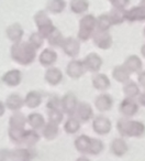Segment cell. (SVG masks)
Instances as JSON below:
<instances>
[{
    "instance_id": "1",
    "label": "cell",
    "mask_w": 145,
    "mask_h": 161,
    "mask_svg": "<svg viewBox=\"0 0 145 161\" xmlns=\"http://www.w3.org/2000/svg\"><path fill=\"white\" fill-rule=\"evenodd\" d=\"M36 50L29 42H16L11 47V58L21 65L31 64L36 55Z\"/></svg>"
},
{
    "instance_id": "2",
    "label": "cell",
    "mask_w": 145,
    "mask_h": 161,
    "mask_svg": "<svg viewBox=\"0 0 145 161\" xmlns=\"http://www.w3.org/2000/svg\"><path fill=\"white\" fill-rule=\"evenodd\" d=\"M117 129L123 137H142L145 134V126L137 120H130L127 118H121L117 123Z\"/></svg>"
},
{
    "instance_id": "3",
    "label": "cell",
    "mask_w": 145,
    "mask_h": 161,
    "mask_svg": "<svg viewBox=\"0 0 145 161\" xmlns=\"http://www.w3.org/2000/svg\"><path fill=\"white\" fill-rule=\"evenodd\" d=\"M95 30H96V18L92 14H86L79 21L78 40L86 42L89 40V38H91Z\"/></svg>"
},
{
    "instance_id": "4",
    "label": "cell",
    "mask_w": 145,
    "mask_h": 161,
    "mask_svg": "<svg viewBox=\"0 0 145 161\" xmlns=\"http://www.w3.org/2000/svg\"><path fill=\"white\" fill-rule=\"evenodd\" d=\"M34 21L35 25L39 28V33L43 36V38H47L49 34L52 33L55 27H54L52 20L49 18V16L46 14L45 11H39L38 14L34 16Z\"/></svg>"
},
{
    "instance_id": "5",
    "label": "cell",
    "mask_w": 145,
    "mask_h": 161,
    "mask_svg": "<svg viewBox=\"0 0 145 161\" xmlns=\"http://www.w3.org/2000/svg\"><path fill=\"white\" fill-rule=\"evenodd\" d=\"M60 47H62L64 53L66 54V55L70 56V58L77 56L79 54V51H80V43H79V40H77V39H75V38H71V36L64 39L62 44H60Z\"/></svg>"
},
{
    "instance_id": "6",
    "label": "cell",
    "mask_w": 145,
    "mask_h": 161,
    "mask_svg": "<svg viewBox=\"0 0 145 161\" xmlns=\"http://www.w3.org/2000/svg\"><path fill=\"white\" fill-rule=\"evenodd\" d=\"M92 41L94 44L101 50H108L112 45V36L108 31H96L92 34Z\"/></svg>"
},
{
    "instance_id": "7",
    "label": "cell",
    "mask_w": 145,
    "mask_h": 161,
    "mask_svg": "<svg viewBox=\"0 0 145 161\" xmlns=\"http://www.w3.org/2000/svg\"><path fill=\"white\" fill-rule=\"evenodd\" d=\"M77 97L73 93H67L60 101V108L63 113L67 114L68 116H73L76 112L77 107Z\"/></svg>"
},
{
    "instance_id": "8",
    "label": "cell",
    "mask_w": 145,
    "mask_h": 161,
    "mask_svg": "<svg viewBox=\"0 0 145 161\" xmlns=\"http://www.w3.org/2000/svg\"><path fill=\"white\" fill-rule=\"evenodd\" d=\"M111 121L106 116H97L92 121V129L98 135H107L111 131Z\"/></svg>"
},
{
    "instance_id": "9",
    "label": "cell",
    "mask_w": 145,
    "mask_h": 161,
    "mask_svg": "<svg viewBox=\"0 0 145 161\" xmlns=\"http://www.w3.org/2000/svg\"><path fill=\"white\" fill-rule=\"evenodd\" d=\"M86 67L84 65V63L81 61H70L68 63L66 67V73L67 75L70 78H74V80H77V78L81 77L84 74L86 73Z\"/></svg>"
},
{
    "instance_id": "10",
    "label": "cell",
    "mask_w": 145,
    "mask_h": 161,
    "mask_svg": "<svg viewBox=\"0 0 145 161\" xmlns=\"http://www.w3.org/2000/svg\"><path fill=\"white\" fill-rule=\"evenodd\" d=\"M119 110L123 116L132 117L138 112V104L133 98L127 97L121 102L120 106H119Z\"/></svg>"
},
{
    "instance_id": "11",
    "label": "cell",
    "mask_w": 145,
    "mask_h": 161,
    "mask_svg": "<svg viewBox=\"0 0 145 161\" xmlns=\"http://www.w3.org/2000/svg\"><path fill=\"white\" fill-rule=\"evenodd\" d=\"M75 114L77 115V119L80 120L81 123H87L94 116V112H92L91 106L88 103H86V102H81V103L77 104Z\"/></svg>"
},
{
    "instance_id": "12",
    "label": "cell",
    "mask_w": 145,
    "mask_h": 161,
    "mask_svg": "<svg viewBox=\"0 0 145 161\" xmlns=\"http://www.w3.org/2000/svg\"><path fill=\"white\" fill-rule=\"evenodd\" d=\"M83 63L86 69L92 72V73H98L99 69L102 66V58L97 53H90L86 56Z\"/></svg>"
},
{
    "instance_id": "13",
    "label": "cell",
    "mask_w": 145,
    "mask_h": 161,
    "mask_svg": "<svg viewBox=\"0 0 145 161\" xmlns=\"http://www.w3.org/2000/svg\"><path fill=\"white\" fill-rule=\"evenodd\" d=\"M125 20L130 22L135 21H145V6L140 5L137 7H133L130 10H125Z\"/></svg>"
},
{
    "instance_id": "14",
    "label": "cell",
    "mask_w": 145,
    "mask_h": 161,
    "mask_svg": "<svg viewBox=\"0 0 145 161\" xmlns=\"http://www.w3.org/2000/svg\"><path fill=\"white\" fill-rule=\"evenodd\" d=\"M113 105V99L109 94H101L97 96L95 101V106L99 112H108Z\"/></svg>"
},
{
    "instance_id": "15",
    "label": "cell",
    "mask_w": 145,
    "mask_h": 161,
    "mask_svg": "<svg viewBox=\"0 0 145 161\" xmlns=\"http://www.w3.org/2000/svg\"><path fill=\"white\" fill-rule=\"evenodd\" d=\"M45 80H46L47 83L49 85H57L62 82L63 80V73L60 72V69H56V67H51L46 71L45 73V76H44Z\"/></svg>"
},
{
    "instance_id": "16",
    "label": "cell",
    "mask_w": 145,
    "mask_h": 161,
    "mask_svg": "<svg viewBox=\"0 0 145 161\" xmlns=\"http://www.w3.org/2000/svg\"><path fill=\"white\" fill-rule=\"evenodd\" d=\"M92 85L98 91H106L111 86V83H110V80L106 74L97 73L92 77Z\"/></svg>"
},
{
    "instance_id": "17",
    "label": "cell",
    "mask_w": 145,
    "mask_h": 161,
    "mask_svg": "<svg viewBox=\"0 0 145 161\" xmlns=\"http://www.w3.org/2000/svg\"><path fill=\"white\" fill-rule=\"evenodd\" d=\"M112 76H113L114 80L120 82V83H127V80H130L131 72L124 65H118L112 71Z\"/></svg>"
},
{
    "instance_id": "18",
    "label": "cell",
    "mask_w": 145,
    "mask_h": 161,
    "mask_svg": "<svg viewBox=\"0 0 145 161\" xmlns=\"http://www.w3.org/2000/svg\"><path fill=\"white\" fill-rule=\"evenodd\" d=\"M3 82L9 86H18L21 83V72L18 69L9 71L3 76Z\"/></svg>"
},
{
    "instance_id": "19",
    "label": "cell",
    "mask_w": 145,
    "mask_h": 161,
    "mask_svg": "<svg viewBox=\"0 0 145 161\" xmlns=\"http://www.w3.org/2000/svg\"><path fill=\"white\" fill-rule=\"evenodd\" d=\"M124 65L131 73H138L142 69V61L138 56L136 55H130L129 58H127V60L124 61Z\"/></svg>"
},
{
    "instance_id": "20",
    "label": "cell",
    "mask_w": 145,
    "mask_h": 161,
    "mask_svg": "<svg viewBox=\"0 0 145 161\" xmlns=\"http://www.w3.org/2000/svg\"><path fill=\"white\" fill-rule=\"evenodd\" d=\"M127 145L122 138H117L111 143V152L117 157H122L127 152Z\"/></svg>"
},
{
    "instance_id": "21",
    "label": "cell",
    "mask_w": 145,
    "mask_h": 161,
    "mask_svg": "<svg viewBox=\"0 0 145 161\" xmlns=\"http://www.w3.org/2000/svg\"><path fill=\"white\" fill-rule=\"evenodd\" d=\"M56 60H57V54L51 49H45L41 53L40 58H39V61L43 66H51L56 62Z\"/></svg>"
},
{
    "instance_id": "22",
    "label": "cell",
    "mask_w": 145,
    "mask_h": 161,
    "mask_svg": "<svg viewBox=\"0 0 145 161\" xmlns=\"http://www.w3.org/2000/svg\"><path fill=\"white\" fill-rule=\"evenodd\" d=\"M33 151L29 149H18L13 150V151L8 152V159H12V160H30L33 158L34 154L32 153Z\"/></svg>"
},
{
    "instance_id": "23",
    "label": "cell",
    "mask_w": 145,
    "mask_h": 161,
    "mask_svg": "<svg viewBox=\"0 0 145 161\" xmlns=\"http://www.w3.org/2000/svg\"><path fill=\"white\" fill-rule=\"evenodd\" d=\"M7 36L12 42H19L23 36V29L19 23H13L7 29Z\"/></svg>"
},
{
    "instance_id": "24",
    "label": "cell",
    "mask_w": 145,
    "mask_h": 161,
    "mask_svg": "<svg viewBox=\"0 0 145 161\" xmlns=\"http://www.w3.org/2000/svg\"><path fill=\"white\" fill-rule=\"evenodd\" d=\"M109 18L111 21V25H121L125 21V10L122 8H112L109 14Z\"/></svg>"
},
{
    "instance_id": "25",
    "label": "cell",
    "mask_w": 145,
    "mask_h": 161,
    "mask_svg": "<svg viewBox=\"0 0 145 161\" xmlns=\"http://www.w3.org/2000/svg\"><path fill=\"white\" fill-rule=\"evenodd\" d=\"M90 141H91V138H89L86 135H81V136L77 137V139L75 140V147L81 153H88L90 147Z\"/></svg>"
},
{
    "instance_id": "26",
    "label": "cell",
    "mask_w": 145,
    "mask_h": 161,
    "mask_svg": "<svg viewBox=\"0 0 145 161\" xmlns=\"http://www.w3.org/2000/svg\"><path fill=\"white\" fill-rule=\"evenodd\" d=\"M58 131H60V129H58V124L49 121V124L44 125L43 136H44V138L47 139V140H53V139H55L56 137L58 136Z\"/></svg>"
},
{
    "instance_id": "27",
    "label": "cell",
    "mask_w": 145,
    "mask_h": 161,
    "mask_svg": "<svg viewBox=\"0 0 145 161\" xmlns=\"http://www.w3.org/2000/svg\"><path fill=\"white\" fill-rule=\"evenodd\" d=\"M70 10L76 14H81L86 12L89 8L88 0H70Z\"/></svg>"
},
{
    "instance_id": "28",
    "label": "cell",
    "mask_w": 145,
    "mask_h": 161,
    "mask_svg": "<svg viewBox=\"0 0 145 161\" xmlns=\"http://www.w3.org/2000/svg\"><path fill=\"white\" fill-rule=\"evenodd\" d=\"M40 140V135L34 130H24L21 143H25L28 147H32Z\"/></svg>"
},
{
    "instance_id": "29",
    "label": "cell",
    "mask_w": 145,
    "mask_h": 161,
    "mask_svg": "<svg viewBox=\"0 0 145 161\" xmlns=\"http://www.w3.org/2000/svg\"><path fill=\"white\" fill-rule=\"evenodd\" d=\"M24 104V101L22 99V97L18 94H12L10 95L7 98V102H6V105L9 108L10 110H18L20 109L21 107Z\"/></svg>"
},
{
    "instance_id": "30",
    "label": "cell",
    "mask_w": 145,
    "mask_h": 161,
    "mask_svg": "<svg viewBox=\"0 0 145 161\" xmlns=\"http://www.w3.org/2000/svg\"><path fill=\"white\" fill-rule=\"evenodd\" d=\"M65 6H66V3L64 0H47L46 9L51 14H57L63 12V10L65 9Z\"/></svg>"
},
{
    "instance_id": "31",
    "label": "cell",
    "mask_w": 145,
    "mask_h": 161,
    "mask_svg": "<svg viewBox=\"0 0 145 161\" xmlns=\"http://www.w3.org/2000/svg\"><path fill=\"white\" fill-rule=\"evenodd\" d=\"M42 103V97L35 91H32L27 95L24 99V104L29 108H36L38 106H40V104Z\"/></svg>"
},
{
    "instance_id": "32",
    "label": "cell",
    "mask_w": 145,
    "mask_h": 161,
    "mask_svg": "<svg viewBox=\"0 0 145 161\" xmlns=\"http://www.w3.org/2000/svg\"><path fill=\"white\" fill-rule=\"evenodd\" d=\"M27 123L24 115L21 113H16L10 117L9 125L10 128H17V129H24V125Z\"/></svg>"
},
{
    "instance_id": "33",
    "label": "cell",
    "mask_w": 145,
    "mask_h": 161,
    "mask_svg": "<svg viewBox=\"0 0 145 161\" xmlns=\"http://www.w3.org/2000/svg\"><path fill=\"white\" fill-rule=\"evenodd\" d=\"M27 120L33 129H40V128L44 127L45 125L44 117L41 114H38V113H33V114L29 115Z\"/></svg>"
},
{
    "instance_id": "34",
    "label": "cell",
    "mask_w": 145,
    "mask_h": 161,
    "mask_svg": "<svg viewBox=\"0 0 145 161\" xmlns=\"http://www.w3.org/2000/svg\"><path fill=\"white\" fill-rule=\"evenodd\" d=\"M111 25L109 14H101L96 18V31H108Z\"/></svg>"
},
{
    "instance_id": "35",
    "label": "cell",
    "mask_w": 145,
    "mask_h": 161,
    "mask_svg": "<svg viewBox=\"0 0 145 161\" xmlns=\"http://www.w3.org/2000/svg\"><path fill=\"white\" fill-rule=\"evenodd\" d=\"M123 93H124L127 97L134 98V97H136L140 94V87L134 82H129L127 80V83H124V86H123Z\"/></svg>"
},
{
    "instance_id": "36",
    "label": "cell",
    "mask_w": 145,
    "mask_h": 161,
    "mask_svg": "<svg viewBox=\"0 0 145 161\" xmlns=\"http://www.w3.org/2000/svg\"><path fill=\"white\" fill-rule=\"evenodd\" d=\"M80 129V123L75 117H69L64 125V130L67 134H76Z\"/></svg>"
},
{
    "instance_id": "37",
    "label": "cell",
    "mask_w": 145,
    "mask_h": 161,
    "mask_svg": "<svg viewBox=\"0 0 145 161\" xmlns=\"http://www.w3.org/2000/svg\"><path fill=\"white\" fill-rule=\"evenodd\" d=\"M47 115H49V121L55 124H60L63 120V110L62 108L57 107H52L47 108Z\"/></svg>"
},
{
    "instance_id": "38",
    "label": "cell",
    "mask_w": 145,
    "mask_h": 161,
    "mask_svg": "<svg viewBox=\"0 0 145 161\" xmlns=\"http://www.w3.org/2000/svg\"><path fill=\"white\" fill-rule=\"evenodd\" d=\"M47 40H49V43L52 47H60L63 40H64V36H63L62 32L55 28V29L52 31V33L47 36Z\"/></svg>"
},
{
    "instance_id": "39",
    "label": "cell",
    "mask_w": 145,
    "mask_h": 161,
    "mask_svg": "<svg viewBox=\"0 0 145 161\" xmlns=\"http://www.w3.org/2000/svg\"><path fill=\"white\" fill-rule=\"evenodd\" d=\"M103 148H105V145H103L102 141H101L100 139L94 138V139H91V141H90V147H89L88 153L97 156V154H99L100 152H102Z\"/></svg>"
},
{
    "instance_id": "40",
    "label": "cell",
    "mask_w": 145,
    "mask_h": 161,
    "mask_svg": "<svg viewBox=\"0 0 145 161\" xmlns=\"http://www.w3.org/2000/svg\"><path fill=\"white\" fill-rule=\"evenodd\" d=\"M43 42H44V38H43V36H41L40 33H39V32L31 34V36H30L29 43H30V44H31L32 47H33L35 50L40 49V47H42Z\"/></svg>"
},
{
    "instance_id": "41",
    "label": "cell",
    "mask_w": 145,
    "mask_h": 161,
    "mask_svg": "<svg viewBox=\"0 0 145 161\" xmlns=\"http://www.w3.org/2000/svg\"><path fill=\"white\" fill-rule=\"evenodd\" d=\"M110 3H111V5L114 8H122V9H124L130 3V0H111Z\"/></svg>"
},
{
    "instance_id": "42",
    "label": "cell",
    "mask_w": 145,
    "mask_h": 161,
    "mask_svg": "<svg viewBox=\"0 0 145 161\" xmlns=\"http://www.w3.org/2000/svg\"><path fill=\"white\" fill-rule=\"evenodd\" d=\"M137 80H138V83L141 84V86H143V87L145 88V71L141 72V73L138 74Z\"/></svg>"
},
{
    "instance_id": "43",
    "label": "cell",
    "mask_w": 145,
    "mask_h": 161,
    "mask_svg": "<svg viewBox=\"0 0 145 161\" xmlns=\"http://www.w3.org/2000/svg\"><path fill=\"white\" fill-rule=\"evenodd\" d=\"M138 104L145 107V92L143 94H141L140 97H138Z\"/></svg>"
},
{
    "instance_id": "44",
    "label": "cell",
    "mask_w": 145,
    "mask_h": 161,
    "mask_svg": "<svg viewBox=\"0 0 145 161\" xmlns=\"http://www.w3.org/2000/svg\"><path fill=\"white\" fill-rule=\"evenodd\" d=\"M3 114H5V105L0 102V116H3Z\"/></svg>"
},
{
    "instance_id": "45",
    "label": "cell",
    "mask_w": 145,
    "mask_h": 161,
    "mask_svg": "<svg viewBox=\"0 0 145 161\" xmlns=\"http://www.w3.org/2000/svg\"><path fill=\"white\" fill-rule=\"evenodd\" d=\"M141 53H142V55L145 58V44H143L142 47H141Z\"/></svg>"
},
{
    "instance_id": "46",
    "label": "cell",
    "mask_w": 145,
    "mask_h": 161,
    "mask_svg": "<svg viewBox=\"0 0 145 161\" xmlns=\"http://www.w3.org/2000/svg\"><path fill=\"white\" fill-rule=\"evenodd\" d=\"M141 5H145V0H141Z\"/></svg>"
},
{
    "instance_id": "47",
    "label": "cell",
    "mask_w": 145,
    "mask_h": 161,
    "mask_svg": "<svg viewBox=\"0 0 145 161\" xmlns=\"http://www.w3.org/2000/svg\"><path fill=\"white\" fill-rule=\"evenodd\" d=\"M143 33H144V36H145V28H144V31H143Z\"/></svg>"
},
{
    "instance_id": "48",
    "label": "cell",
    "mask_w": 145,
    "mask_h": 161,
    "mask_svg": "<svg viewBox=\"0 0 145 161\" xmlns=\"http://www.w3.org/2000/svg\"><path fill=\"white\" fill-rule=\"evenodd\" d=\"M109 1H111V0H109Z\"/></svg>"
},
{
    "instance_id": "49",
    "label": "cell",
    "mask_w": 145,
    "mask_h": 161,
    "mask_svg": "<svg viewBox=\"0 0 145 161\" xmlns=\"http://www.w3.org/2000/svg\"><path fill=\"white\" fill-rule=\"evenodd\" d=\"M144 6H145V5H144Z\"/></svg>"
}]
</instances>
